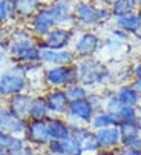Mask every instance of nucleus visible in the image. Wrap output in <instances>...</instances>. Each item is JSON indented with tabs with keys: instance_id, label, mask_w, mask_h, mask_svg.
I'll list each match as a JSON object with an SVG mask.
<instances>
[{
	"instance_id": "1",
	"label": "nucleus",
	"mask_w": 141,
	"mask_h": 155,
	"mask_svg": "<svg viewBox=\"0 0 141 155\" xmlns=\"http://www.w3.org/2000/svg\"><path fill=\"white\" fill-rule=\"evenodd\" d=\"M104 77H106V68L95 60L83 61L78 66V81L84 87L101 83Z\"/></svg>"
},
{
	"instance_id": "2",
	"label": "nucleus",
	"mask_w": 141,
	"mask_h": 155,
	"mask_svg": "<svg viewBox=\"0 0 141 155\" xmlns=\"http://www.w3.org/2000/svg\"><path fill=\"white\" fill-rule=\"evenodd\" d=\"M26 87V78L18 72H8L0 77V95H17Z\"/></svg>"
},
{
	"instance_id": "3",
	"label": "nucleus",
	"mask_w": 141,
	"mask_h": 155,
	"mask_svg": "<svg viewBox=\"0 0 141 155\" xmlns=\"http://www.w3.org/2000/svg\"><path fill=\"white\" fill-rule=\"evenodd\" d=\"M70 137L78 143V146L83 149V152H97V150H100L95 132L87 129V127L70 126Z\"/></svg>"
},
{
	"instance_id": "4",
	"label": "nucleus",
	"mask_w": 141,
	"mask_h": 155,
	"mask_svg": "<svg viewBox=\"0 0 141 155\" xmlns=\"http://www.w3.org/2000/svg\"><path fill=\"white\" fill-rule=\"evenodd\" d=\"M25 135L26 140L34 144H48L51 141L48 132V120H32L31 123H28Z\"/></svg>"
},
{
	"instance_id": "5",
	"label": "nucleus",
	"mask_w": 141,
	"mask_h": 155,
	"mask_svg": "<svg viewBox=\"0 0 141 155\" xmlns=\"http://www.w3.org/2000/svg\"><path fill=\"white\" fill-rule=\"evenodd\" d=\"M28 123L15 117L9 109H0V132L8 134H25Z\"/></svg>"
},
{
	"instance_id": "6",
	"label": "nucleus",
	"mask_w": 141,
	"mask_h": 155,
	"mask_svg": "<svg viewBox=\"0 0 141 155\" xmlns=\"http://www.w3.org/2000/svg\"><path fill=\"white\" fill-rule=\"evenodd\" d=\"M97 135V141H98V147L103 150H109L116 147L121 143V135L118 126H110V127H104V129H98L95 130Z\"/></svg>"
},
{
	"instance_id": "7",
	"label": "nucleus",
	"mask_w": 141,
	"mask_h": 155,
	"mask_svg": "<svg viewBox=\"0 0 141 155\" xmlns=\"http://www.w3.org/2000/svg\"><path fill=\"white\" fill-rule=\"evenodd\" d=\"M67 114L75 118V120H80V121H84V123H90L92 118H93V110L92 104L89 103L87 98L84 100H77V101H70L69 103V107H67Z\"/></svg>"
},
{
	"instance_id": "8",
	"label": "nucleus",
	"mask_w": 141,
	"mask_h": 155,
	"mask_svg": "<svg viewBox=\"0 0 141 155\" xmlns=\"http://www.w3.org/2000/svg\"><path fill=\"white\" fill-rule=\"evenodd\" d=\"M11 52L17 60L25 61V63H32V61L40 60V54H41V51L37 49L35 46H32L28 40L26 41H18L15 45H12Z\"/></svg>"
},
{
	"instance_id": "9",
	"label": "nucleus",
	"mask_w": 141,
	"mask_h": 155,
	"mask_svg": "<svg viewBox=\"0 0 141 155\" xmlns=\"http://www.w3.org/2000/svg\"><path fill=\"white\" fill-rule=\"evenodd\" d=\"M44 100H46V103H48V107H49L51 112H55V114H66L67 112L69 100H67L64 91L54 89L44 97Z\"/></svg>"
},
{
	"instance_id": "10",
	"label": "nucleus",
	"mask_w": 141,
	"mask_h": 155,
	"mask_svg": "<svg viewBox=\"0 0 141 155\" xmlns=\"http://www.w3.org/2000/svg\"><path fill=\"white\" fill-rule=\"evenodd\" d=\"M69 77H70V66H55V68L46 72L44 80L54 87H60V86H69Z\"/></svg>"
},
{
	"instance_id": "11",
	"label": "nucleus",
	"mask_w": 141,
	"mask_h": 155,
	"mask_svg": "<svg viewBox=\"0 0 141 155\" xmlns=\"http://www.w3.org/2000/svg\"><path fill=\"white\" fill-rule=\"evenodd\" d=\"M31 101H32L31 97H28V95H25V94H17V95H12V97H11L8 109L11 110L15 117L25 118V117H28V114H29Z\"/></svg>"
},
{
	"instance_id": "12",
	"label": "nucleus",
	"mask_w": 141,
	"mask_h": 155,
	"mask_svg": "<svg viewBox=\"0 0 141 155\" xmlns=\"http://www.w3.org/2000/svg\"><path fill=\"white\" fill-rule=\"evenodd\" d=\"M70 40V32L66 31V29H55L52 32L48 34L46 37L43 46L48 48V49H52V51H57V49H61L64 48Z\"/></svg>"
},
{
	"instance_id": "13",
	"label": "nucleus",
	"mask_w": 141,
	"mask_h": 155,
	"mask_svg": "<svg viewBox=\"0 0 141 155\" xmlns=\"http://www.w3.org/2000/svg\"><path fill=\"white\" fill-rule=\"evenodd\" d=\"M40 60L51 63V64H57V66H66L74 60L72 52L69 51H52V49H44L40 54Z\"/></svg>"
},
{
	"instance_id": "14",
	"label": "nucleus",
	"mask_w": 141,
	"mask_h": 155,
	"mask_svg": "<svg viewBox=\"0 0 141 155\" xmlns=\"http://www.w3.org/2000/svg\"><path fill=\"white\" fill-rule=\"evenodd\" d=\"M48 132L51 140L60 141L70 137V126L60 118H51L48 120Z\"/></svg>"
},
{
	"instance_id": "15",
	"label": "nucleus",
	"mask_w": 141,
	"mask_h": 155,
	"mask_svg": "<svg viewBox=\"0 0 141 155\" xmlns=\"http://www.w3.org/2000/svg\"><path fill=\"white\" fill-rule=\"evenodd\" d=\"M23 147V140L15 137L14 134H8V132H0V150H5L9 155L18 153Z\"/></svg>"
},
{
	"instance_id": "16",
	"label": "nucleus",
	"mask_w": 141,
	"mask_h": 155,
	"mask_svg": "<svg viewBox=\"0 0 141 155\" xmlns=\"http://www.w3.org/2000/svg\"><path fill=\"white\" fill-rule=\"evenodd\" d=\"M98 48V37L95 34H84L75 45V49H77V54L81 55V57H87V55H92L93 52L97 51Z\"/></svg>"
},
{
	"instance_id": "17",
	"label": "nucleus",
	"mask_w": 141,
	"mask_h": 155,
	"mask_svg": "<svg viewBox=\"0 0 141 155\" xmlns=\"http://www.w3.org/2000/svg\"><path fill=\"white\" fill-rule=\"evenodd\" d=\"M118 130H120V135H121V143L139 137L141 135V118L138 117V120L121 121L118 124Z\"/></svg>"
},
{
	"instance_id": "18",
	"label": "nucleus",
	"mask_w": 141,
	"mask_h": 155,
	"mask_svg": "<svg viewBox=\"0 0 141 155\" xmlns=\"http://www.w3.org/2000/svg\"><path fill=\"white\" fill-rule=\"evenodd\" d=\"M49 107H48V103L43 97H35L32 98L31 101V107H29V114L28 117L32 118V120H46L49 115Z\"/></svg>"
},
{
	"instance_id": "19",
	"label": "nucleus",
	"mask_w": 141,
	"mask_h": 155,
	"mask_svg": "<svg viewBox=\"0 0 141 155\" xmlns=\"http://www.w3.org/2000/svg\"><path fill=\"white\" fill-rule=\"evenodd\" d=\"M115 97L118 98L124 106H132V107H135L138 103H139V92L133 87V84L132 86H121L118 91H116V94H115Z\"/></svg>"
},
{
	"instance_id": "20",
	"label": "nucleus",
	"mask_w": 141,
	"mask_h": 155,
	"mask_svg": "<svg viewBox=\"0 0 141 155\" xmlns=\"http://www.w3.org/2000/svg\"><path fill=\"white\" fill-rule=\"evenodd\" d=\"M55 23L52 11H40L34 18V28L38 34H46Z\"/></svg>"
},
{
	"instance_id": "21",
	"label": "nucleus",
	"mask_w": 141,
	"mask_h": 155,
	"mask_svg": "<svg viewBox=\"0 0 141 155\" xmlns=\"http://www.w3.org/2000/svg\"><path fill=\"white\" fill-rule=\"evenodd\" d=\"M92 127L98 130V129H104V127H110V126H118L120 124V120L116 115L113 114H109V112H100L97 115H93L92 121H90Z\"/></svg>"
},
{
	"instance_id": "22",
	"label": "nucleus",
	"mask_w": 141,
	"mask_h": 155,
	"mask_svg": "<svg viewBox=\"0 0 141 155\" xmlns=\"http://www.w3.org/2000/svg\"><path fill=\"white\" fill-rule=\"evenodd\" d=\"M77 17L83 21V23L90 25V23H95V21L100 18V14L93 6L81 3V5L77 6Z\"/></svg>"
},
{
	"instance_id": "23",
	"label": "nucleus",
	"mask_w": 141,
	"mask_h": 155,
	"mask_svg": "<svg viewBox=\"0 0 141 155\" xmlns=\"http://www.w3.org/2000/svg\"><path fill=\"white\" fill-rule=\"evenodd\" d=\"M116 25L124 31H130V32H136L141 28V15H135V14H127L123 17L116 18Z\"/></svg>"
},
{
	"instance_id": "24",
	"label": "nucleus",
	"mask_w": 141,
	"mask_h": 155,
	"mask_svg": "<svg viewBox=\"0 0 141 155\" xmlns=\"http://www.w3.org/2000/svg\"><path fill=\"white\" fill-rule=\"evenodd\" d=\"M60 146H61V155H83V149L78 146V143L72 138H64L60 140Z\"/></svg>"
},
{
	"instance_id": "25",
	"label": "nucleus",
	"mask_w": 141,
	"mask_h": 155,
	"mask_svg": "<svg viewBox=\"0 0 141 155\" xmlns=\"http://www.w3.org/2000/svg\"><path fill=\"white\" fill-rule=\"evenodd\" d=\"M64 92H66V97H67L69 103H70V101H77V100H84V98H87V97H89L87 89H86L84 86H81V84L69 86Z\"/></svg>"
},
{
	"instance_id": "26",
	"label": "nucleus",
	"mask_w": 141,
	"mask_h": 155,
	"mask_svg": "<svg viewBox=\"0 0 141 155\" xmlns=\"http://www.w3.org/2000/svg\"><path fill=\"white\" fill-rule=\"evenodd\" d=\"M133 8H135V0H116L113 3V14L123 17V15L130 14Z\"/></svg>"
},
{
	"instance_id": "27",
	"label": "nucleus",
	"mask_w": 141,
	"mask_h": 155,
	"mask_svg": "<svg viewBox=\"0 0 141 155\" xmlns=\"http://www.w3.org/2000/svg\"><path fill=\"white\" fill-rule=\"evenodd\" d=\"M52 15H54V20L55 21H58V23H61V21H66L69 17H70V14H69V5L67 3H57L52 9Z\"/></svg>"
},
{
	"instance_id": "28",
	"label": "nucleus",
	"mask_w": 141,
	"mask_h": 155,
	"mask_svg": "<svg viewBox=\"0 0 141 155\" xmlns=\"http://www.w3.org/2000/svg\"><path fill=\"white\" fill-rule=\"evenodd\" d=\"M116 117H118L120 123L121 121H132V120H138V110L132 106H123L121 110L118 114H116Z\"/></svg>"
},
{
	"instance_id": "29",
	"label": "nucleus",
	"mask_w": 141,
	"mask_h": 155,
	"mask_svg": "<svg viewBox=\"0 0 141 155\" xmlns=\"http://www.w3.org/2000/svg\"><path fill=\"white\" fill-rule=\"evenodd\" d=\"M37 5V0H15V6L20 14H31Z\"/></svg>"
},
{
	"instance_id": "30",
	"label": "nucleus",
	"mask_w": 141,
	"mask_h": 155,
	"mask_svg": "<svg viewBox=\"0 0 141 155\" xmlns=\"http://www.w3.org/2000/svg\"><path fill=\"white\" fill-rule=\"evenodd\" d=\"M124 104L116 98L115 95L113 97H110V98H107V101H106V112H109V114H113V115H116L121 110V107H123Z\"/></svg>"
},
{
	"instance_id": "31",
	"label": "nucleus",
	"mask_w": 141,
	"mask_h": 155,
	"mask_svg": "<svg viewBox=\"0 0 141 155\" xmlns=\"http://www.w3.org/2000/svg\"><path fill=\"white\" fill-rule=\"evenodd\" d=\"M9 3L6 2V0H0V20H5L8 15H9Z\"/></svg>"
},
{
	"instance_id": "32",
	"label": "nucleus",
	"mask_w": 141,
	"mask_h": 155,
	"mask_svg": "<svg viewBox=\"0 0 141 155\" xmlns=\"http://www.w3.org/2000/svg\"><path fill=\"white\" fill-rule=\"evenodd\" d=\"M133 87H135V89L141 94V78H136V81L133 83Z\"/></svg>"
},
{
	"instance_id": "33",
	"label": "nucleus",
	"mask_w": 141,
	"mask_h": 155,
	"mask_svg": "<svg viewBox=\"0 0 141 155\" xmlns=\"http://www.w3.org/2000/svg\"><path fill=\"white\" fill-rule=\"evenodd\" d=\"M133 74H135V77H136V78H141V63H139V64L136 66V68H135Z\"/></svg>"
},
{
	"instance_id": "34",
	"label": "nucleus",
	"mask_w": 141,
	"mask_h": 155,
	"mask_svg": "<svg viewBox=\"0 0 141 155\" xmlns=\"http://www.w3.org/2000/svg\"><path fill=\"white\" fill-rule=\"evenodd\" d=\"M124 155H141V150H126Z\"/></svg>"
},
{
	"instance_id": "35",
	"label": "nucleus",
	"mask_w": 141,
	"mask_h": 155,
	"mask_svg": "<svg viewBox=\"0 0 141 155\" xmlns=\"http://www.w3.org/2000/svg\"><path fill=\"white\" fill-rule=\"evenodd\" d=\"M95 155H110L109 152H101V153H95Z\"/></svg>"
},
{
	"instance_id": "36",
	"label": "nucleus",
	"mask_w": 141,
	"mask_h": 155,
	"mask_svg": "<svg viewBox=\"0 0 141 155\" xmlns=\"http://www.w3.org/2000/svg\"><path fill=\"white\" fill-rule=\"evenodd\" d=\"M2 58H3V54H2V52H0V61H2Z\"/></svg>"
}]
</instances>
